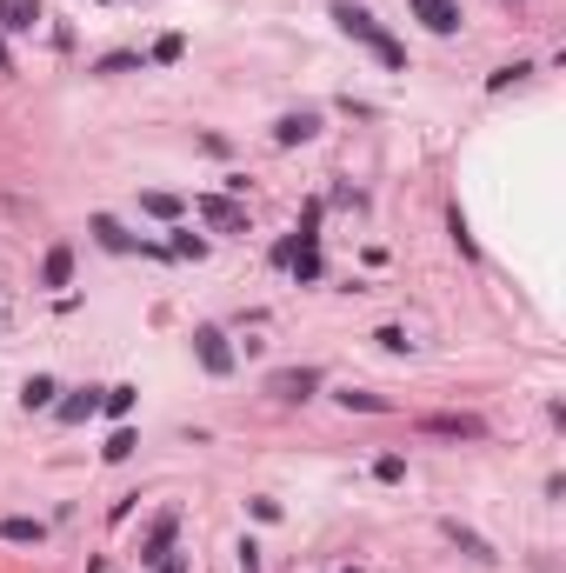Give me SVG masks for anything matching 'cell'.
<instances>
[{
	"instance_id": "6da1fadb",
	"label": "cell",
	"mask_w": 566,
	"mask_h": 573,
	"mask_svg": "<svg viewBox=\"0 0 566 573\" xmlns=\"http://www.w3.org/2000/svg\"><path fill=\"white\" fill-rule=\"evenodd\" d=\"M333 21H340V33H347V41H360V47H367V54L380 60L387 74H406V47L393 41V33H387L380 21H373L367 7H353V0H333Z\"/></svg>"
},
{
	"instance_id": "7a4b0ae2",
	"label": "cell",
	"mask_w": 566,
	"mask_h": 573,
	"mask_svg": "<svg viewBox=\"0 0 566 573\" xmlns=\"http://www.w3.org/2000/svg\"><path fill=\"white\" fill-rule=\"evenodd\" d=\"M94 241H100V247H107V254H153V260H174V254H167V247H160V241H133V233H127V227H120V221H114V214H94Z\"/></svg>"
},
{
	"instance_id": "3957f363",
	"label": "cell",
	"mask_w": 566,
	"mask_h": 573,
	"mask_svg": "<svg viewBox=\"0 0 566 573\" xmlns=\"http://www.w3.org/2000/svg\"><path fill=\"white\" fill-rule=\"evenodd\" d=\"M267 394L273 400H314L320 394V367H273V374H267Z\"/></svg>"
},
{
	"instance_id": "277c9868",
	"label": "cell",
	"mask_w": 566,
	"mask_h": 573,
	"mask_svg": "<svg viewBox=\"0 0 566 573\" xmlns=\"http://www.w3.org/2000/svg\"><path fill=\"white\" fill-rule=\"evenodd\" d=\"M194 214H200L207 227H220V233H247V207H240L233 194H200Z\"/></svg>"
},
{
	"instance_id": "5b68a950",
	"label": "cell",
	"mask_w": 566,
	"mask_h": 573,
	"mask_svg": "<svg viewBox=\"0 0 566 573\" xmlns=\"http://www.w3.org/2000/svg\"><path fill=\"white\" fill-rule=\"evenodd\" d=\"M194 353H200V367H207L214 380L233 374V347H227V333H220V327H194Z\"/></svg>"
},
{
	"instance_id": "8992f818",
	"label": "cell",
	"mask_w": 566,
	"mask_h": 573,
	"mask_svg": "<svg viewBox=\"0 0 566 573\" xmlns=\"http://www.w3.org/2000/svg\"><path fill=\"white\" fill-rule=\"evenodd\" d=\"M420 427L440 433V441H487V420H479V414H426Z\"/></svg>"
},
{
	"instance_id": "52a82bcc",
	"label": "cell",
	"mask_w": 566,
	"mask_h": 573,
	"mask_svg": "<svg viewBox=\"0 0 566 573\" xmlns=\"http://www.w3.org/2000/svg\"><path fill=\"white\" fill-rule=\"evenodd\" d=\"M320 133V114L314 107H294V114H280V121H273V147H306Z\"/></svg>"
},
{
	"instance_id": "ba28073f",
	"label": "cell",
	"mask_w": 566,
	"mask_h": 573,
	"mask_svg": "<svg viewBox=\"0 0 566 573\" xmlns=\"http://www.w3.org/2000/svg\"><path fill=\"white\" fill-rule=\"evenodd\" d=\"M174 533H180V507H167V514L147 527V541H141V560H147V567H160V560H167V547H174Z\"/></svg>"
},
{
	"instance_id": "9c48e42d",
	"label": "cell",
	"mask_w": 566,
	"mask_h": 573,
	"mask_svg": "<svg viewBox=\"0 0 566 573\" xmlns=\"http://www.w3.org/2000/svg\"><path fill=\"white\" fill-rule=\"evenodd\" d=\"M320 221H327V200H306V207H300V221H294V233H287V241H294V247H320ZM287 260H294V254H287Z\"/></svg>"
},
{
	"instance_id": "30bf717a",
	"label": "cell",
	"mask_w": 566,
	"mask_h": 573,
	"mask_svg": "<svg viewBox=\"0 0 566 573\" xmlns=\"http://www.w3.org/2000/svg\"><path fill=\"white\" fill-rule=\"evenodd\" d=\"M0 541H7V547H41L47 527H41V520H27V514H7V520H0Z\"/></svg>"
},
{
	"instance_id": "8fae6325",
	"label": "cell",
	"mask_w": 566,
	"mask_h": 573,
	"mask_svg": "<svg viewBox=\"0 0 566 573\" xmlns=\"http://www.w3.org/2000/svg\"><path fill=\"white\" fill-rule=\"evenodd\" d=\"M414 14L434 33H460V7H453V0H414Z\"/></svg>"
},
{
	"instance_id": "7c38bea8",
	"label": "cell",
	"mask_w": 566,
	"mask_h": 573,
	"mask_svg": "<svg viewBox=\"0 0 566 573\" xmlns=\"http://www.w3.org/2000/svg\"><path fill=\"white\" fill-rule=\"evenodd\" d=\"M74 280V247H47V260H41V286H67Z\"/></svg>"
},
{
	"instance_id": "4fadbf2b",
	"label": "cell",
	"mask_w": 566,
	"mask_h": 573,
	"mask_svg": "<svg viewBox=\"0 0 566 573\" xmlns=\"http://www.w3.org/2000/svg\"><path fill=\"white\" fill-rule=\"evenodd\" d=\"M87 414H100V394H94V387H80L74 400H60V407H54V420H60V427H80Z\"/></svg>"
},
{
	"instance_id": "5bb4252c",
	"label": "cell",
	"mask_w": 566,
	"mask_h": 573,
	"mask_svg": "<svg viewBox=\"0 0 566 573\" xmlns=\"http://www.w3.org/2000/svg\"><path fill=\"white\" fill-rule=\"evenodd\" d=\"M33 21H41V0H0V27H14V33H27Z\"/></svg>"
},
{
	"instance_id": "9a60e30c",
	"label": "cell",
	"mask_w": 566,
	"mask_h": 573,
	"mask_svg": "<svg viewBox=\"0 0 566 573\" xmlns=\"http://www.w3.org/2000/svg\"><path fill=\"white\" fill-rule=\"evenodd\" d=\"M54 394H60L54 380H47V374H33V380L21 387V407H27V414H33V407H54Z\"/></svg>"
},
{
	"instance_id": "2e32d148",
	"label": "cell",
	"mask_w": 566,
	"mask_h": 573,
	"mask_svg": "<svg viewBox=\"0 0 566 573\" xmlns=\"http://www.w3.org/2000/svg\"><path fill=\"white\" fill-rule=\"evenodd\" d=\"M141 207L153 214V221H180V214H187V200H180V194H141Z\"/></svg>"
},
{
	"instance_id": "e0dca14e",
	"label": "cell",
	"mask_w": 566,
	"mask_h": 573,
	"mask_svg": "<svg viewBox=\"0 0 566 573\" xmlns=\"http://www.w3.org/2000/svg\"><path fill=\"white\" fill-rule=\"evenodd\" d=\"M167 254H174V260H200V254H207V241H200L194 227H174V241H167Z\"/></svg>"
},
{
	"instance_id": "ac0fdd59",
	"label": "cell",
	"mask_w": 566,
	"mask_h": 573,
	"mask_svg": "<svg viewBox=\"0 0 566 573\" xmlns=\"http://www.w3.org/2000/svg\"><path fill=\"white\" fill-rule=\"evenodd\" d=\"M447 541H453V547H467V553H473V560H493V547H487V541H479V533H473V527H460V520H447Z\"/></svg>"
},
{
	"instance_id": "d6986e66",
	"label": "cell",
	"mask_w": 566,
	"mask_h": 573,
	"mask_svg": "<svg viewBox=\"0 0 566 573\" xmlns=\"http://www.w3.org/2000/svg\"><path fill=\"white\" fill-rule=\"evenodd\" d=\"M180 54H187V33H160V41H153V54H147V60H153V67H174Z\"/></svg>"
},
{
	"instance_id": "ffe728a7",
	"label": "cell",
	"mask_w": 566,
	"mask_h": 573,
	"mask_svg": "<svg viewBox=\"0 0 566 573\" xmlns=\"http://www.w3.org/2000/svg\"><path fill=\"white\" fill-rule=\"evenodd\" d=\"M526 74H534L526 60H513V67H493V74H487V94H507L513 80H526Z\"/></svg>"
},
{
	"instance_id": "44dd1931",
	"label": "cell",
	"mask_w": 566,
	"mask_h": 573,
	"mask_svg": "<svg viewBox=\"0 0 566 573\" xmlns=\"http://www.w3.org/2000/svg\"><path fill=\"white\" fill-rule=\"evenodd\" d=\"M133 67H141V54H133V47H120V54H107V60H94V74H133Z\"/></svg>"
},
{
	"instance_id": "7402d4cb",
	"label": "cell",
	"mask_w": 566,
	"mask_h": 573,
	"mask_svg": "<svg viewBox=\"0 0 566 573\" xmlns=\"http://www.w3.org/2000/svg\"><path fill=\"white\" fill-rule=\"evenodd\" d=\"M333 400H340V407H353V414H387L380 394H353V387H347V394H333Z\"/></svg>"
},
{
	"instance_id": "603a6c76",
	"label": "cell",
	"mask_w": 566,
	"mask_h": 573,
	"mask_svg": "<svg viewBox=\"0 0 566 573\" xmlns=\"http://www.w3.org/2000/svg\"><path fill=\"white\" fill-rule=\"evenodd\" d=\"M100 407H107L114 420H127V414H133V387H107V400H100Z\"/></svg>"
},
{
	"instance_id": "cb8c5ba5",
	"label": "cell",
	"mask_w": 566,
	"mask_h": 573,
	"mask_svg": "<svg viewBox=\"0 0 566 573\" xmlns=\"http://www.w3.org/2000/svg\"><path fill=\"white\" fill-rule=\"evenodd\" d=\"M373 480H406V460H400V453H380V460H373Z\"/></svg>"
},
{
	"instance_id": "d4e9b609",
	"label": "cell",
	"mask_w": 566,
	"mask_h": 573,
	"mask_svg": "<svg viewBox=\"0 0 566 573\" xmlns=\"http://www.w3.org/2000/svg\"><path fill=\"white\" fill-rule=\"evenodd\" d=\"M447 227H453V247H460V254H479V247H473V233H467V214H447Z\"/></svg>"
},
{
	"instance_id": "484cf974",
	"label": "cell",
	"mask_w": 566,
	"mask_h": 573,
	"mask_svg": "<svg viewBox=\"0 0 566 573\" xmlns=\"http://www.w3.org/2000/svg\"><path fill=\"white\" fill-rule=\"evenodd\" d=\"M127 453H133V433H127V427H120V433H114V441H107V447H100V460H127Z\"/></svg>"
},
{
	"instance_id": "4316f807",
	"label": "cell",
	"mask_w": 566,
	"mask_h": 573,
	"mask_svg": "<svg viewBox=\"0 0 566 573\" xmlns=\"http://www.w3.org/2000/svg\"><path fill=\"white\" fill-rule=\"evenodd\" d=\"M373 341H380L387 353H406V347H414V341H406V327H380V333H373Z\"/></svg>"
},
{
	"instance_id": "83f0119b",
	"label": "cell",
	"mask_w": 566,
	"mask_h": 573,
	"mask_svg": "<svg viewBox=\"0 0 566 573\" xmlns=\"http://www.w3.org/2000/svg\"><path fill=\"white\" fill-rule=\"evenodd\" d=\"M233 553H240V573H260V547H253V541H240Z\"/></svg>"
},
{
	"instance_id": "f1b7e54d",
	"label": "cell",
	"mask_w": 566,
	"mask_h": 573,
	"mask_svg": "<svg viewBox=\"0 0 566 573\" xmlns=\"http://www.w3.org/2000/svg\"><path fill=\"white\" fill-rule=\"evenodd\" d=\"M0 74H14V47H7V27H0Z\"/></svg>"
},
{
	"instance_id": "f546056e",
	"label": "cell",
	"mask_w": 566,
	"mask_h": 573,
	"mask_svg": "<svg viewBox=\"0 0 566 573\" xmlns=\"http://www.w3.org/2000/svg\"><path fill=\"white\" fill-rule=\"evenodd\" d=\"M160 573H187V560H160Z\"/></svg>"
}]
</instances>
